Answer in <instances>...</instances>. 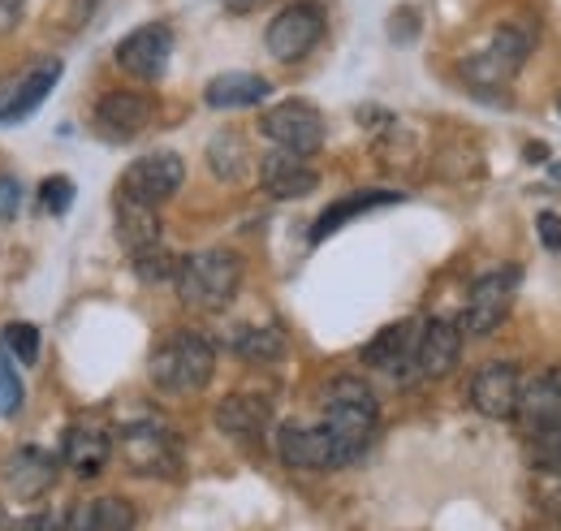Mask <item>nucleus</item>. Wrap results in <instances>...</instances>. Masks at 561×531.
<instances>
[{
    "mask_svg": "<svg viewBox=\"0 0 561 531\" xmlns=\"http://www.w3.org/2000/svg\"><path fill=\"white\" fill-rule=\"evenodd\" d=\"M18 406H22V381L9 363V354L0 350V415H18Z\"/></svg>",
    "mask_w": 561,
    "mask_h": 531,
    "instance_id": "31",
    "label": "nucleus"
},
{
    "mask_svg": "<svg viewBox=\"0 0 561 531\" xmlns=\"http://www.w3.org/2000/svg\"><path fill=\"white\" fill-rule=\"evenodd\" d=\"M151 113H156V104L139 91H108L95 104V131L108 143H126L151 126Z\"/></svg>",
    "mask_w": 561,
    "mask_h": 531,
    "instance_id": "15",
    "label": "nucleus"
},
{
    "mask_svg": "<svg viewBox=\"0 0 561 531\" xmlns=\"http://www.w3.org/2000/svg\"><path fill=\"white\" fill-rule=\"evenodd\" d=\"M462 359V329L454 320H423L420 350H415V372L423 381H440L458 368Z\"/></svg>",
    "mask_w": 561,
    "mask_h": 531,
    "instance_id": "16",
    "label": "nucleus"
},
{
    "mask_svg": "<svg viewBox=\"0 0 561 531\" xmlns=\"http://www.w3.org/2000/svg\"><path fill=\"white\" fill-rule=\"evenodd\" d=\"M553 173H558V182H561V165H553Z\"/></svg>",
    "mask_w": 561,
    "mask_h": 531,
    "instance_id": "38",
    "label": "nucleus"
},
{
    "mask_svg": "<svg viewBox=\"0 0 561 531\" xmlns=\"http://www.w3.org/2000/svg\"><path fill=\"white\" fill-rule=\"evenodd\" d=\"M324 428H329V437L337 441L346 466L358 463V459L367 454L376 428H380V402H376V394H371L363 381L337 376V381H329V389H324Z\"/></svg>",
    "mask_w": 561,
    "mask_h": 531,
    "instance_id": "1",
    "label": "nucleus"
},
{
    "mask_svg": "<svg viewBox=\"0 0 561 531\" xmlns=\"http://www.w3.org/2000/svg\"><path fill=\"white\" fill-rule=\"evenodd\" d=\"M531 432L558 428L561 423V368L536 372L523 389H518V410H514Z\"/></svg>",
    "mask_w": 561,
    "mask_h": 531,
    "instance_id": "18",
    "label": "nucleus"
},
{
    "mask_svg": "<svg viewBox=\"0 0 561 531\" xmlns=\"http://www.w3.org/2000/svg\"><path fill=\"white\" fill-rule=\"evenodd\" d=\"M324 26H329V22H324V9H320L316 0H294V4H285L277 18L268 22L264 44H268L273 61L294 66V61H302V57H311V53L320 48Z\"/></svg>",
    "mask_w": 561,
    "mask_h": 531,
    "instance_id": "5",
    "label": "nucleus"
},
{
    "mask_svg": "<svg viewBox=\"0 0 561 531\" xmlns=\"http://www.w3.org/2000/svg\"><path fill=\"white\" fill-rule=\"evenodd\" d=\"M22 22V0H0V31H13Z\"/></svg>",
    "mask_w": 561,
    "mask_h": 531,
    "instance_id": "36",
    "label": "nucleus"
},
{
    "mask_svg": "<svg viewBox=\"0 0 561 531\" xmlns=\"http://www.w3.org/2000/svg\"><path fill=\"white\" fill-rule=\"evenodd\" d=\"M527 57H531V35L523 26H501L480 57L462 61V74L476 87H501V82H510L523 69Z\"/></svg>",
    "mask_w": 561,
    "mask_h": 531,
    "instance_id": "10",
    "label": "nucleus"
},
{
    "mask_svg": "<svg viewBox=\"0 0 561 531\" xmlns=\"http://www.w3.org/2000/svg\"><path fill=\"white\" fill-rule=\"evenodd\" d=\"M70 203H73V182L70 178H48L44 187H39V207L48 212V216H66L70 212Z\"/></svg>",
    "mask_w": 561,
    "mask_h": 531,
    "instance_id": "30",
    "label": "nucleus"
},
{
    "mask_svg": "<svg viewBox=\"0 0 561 531\" xmlns=\"http://www.w3.org/2000/svg\"><path fill=\"white\" fill-rule=\"evenodd\" d=\"M211 372H216V346L195 329H173L147 359V376L164 394H199Z\"/></svg>",
    "mask_w": 561,
    "mask_h": 531,
    "instance_id": "2",
    "label": "nucleus"
},
{
    "mask_svg": "<svg viewBox=\"0 0 561 531\" xmlns=\"http://www.w3.org/2000/svg\"><path fill=\"white\" fill-rule=\"evenodd\" d=\"M260 182H264V191L273 195V200H302V195H311L316 187H320V173L302 160V156H294V151H273L264 165H260Z\"/></svg>",
    "mask_w": 561,
    "mask_h": 531,
    "instance_id": "19",
    "label": "nucleus"
},
{
    "mask_svg": "<svg viewBox=\"0 0 561 531\" xmlns=\"http://www.w3.org/2000/svg\"><path fill=\"white\" fill-rule=\"evenodd\" d=\"M61 82V61H39V66L31 69V74H22V82H18V91L0 104V126H13V122H26L48 95H53V87Z\"/></svg>",
    "mask_w": 561,
    "mask_h": 531,
    "instance_id": "20",
    "label": "nucleus"
},
{
    "mask_svg": "<svg viewBox=\"0 0 561 531\" xmlns=\"http://www.w3.org/2000/svg\"><path fill=\"white\" fill-rule=\"evenodd\" d=\"M518 389H523V376L514 363H484L476 376H471V406L484 415V419H514L518 410Z\"/></svg>",
    "mask_w": 561,
    "mask_h": 531,
    "instance_id": "14",
    "label": "nucleus"
},
{
    "mask_svg": "<svg viewBox=\"0 0 561 531\" xmlns=\"http://www.w3.org/2000/svg\"><path fill=\"white\" fill-rule=\"evenodd\" d=\"M135 506L126 497H95L91 506L78 510L73 531H135Z\"/></svg>",
    "mask_w": 561,
    "mask_h": 531,
    "instance_id": "25",
    "label": "nucleus"
},
{
    "mask_svg": "<svg viewBox=\"0 0 561 531\" xmlns=\"http://www.w3.org/2000/svg\"><path fill=\"white\" fill-rule=\"evenodd\" d=\"M182 182H186V165H182L178 151H147V156H139V160L122 173L117 195H122V200L147 203V207H160V203H169L182 191Z\"/></svg>",
    "mask_w": 561,
    "mask_h": 531,
    "instance_id": "6",
    "label": "nucleus"
},
{
    "mask_svg": "<svg viewBox=\"0 0 561 531\" xmlns=\"http://www.w3.org/2000/svg\"><path fill=\"white\" fill-rule=\"evenodd\" d=\"M4 354H18V363L39 359V329L35 325H9L4 329Z\"/></svg>",
    "mask_w": 561,
    "mask_h": 531,
    "instance_id": "28",
    "label": "nucleus"
},
{
    "mask_svg": "<svg viewBox=\"0 0 561 531\" xmlns=\"http://www.w3.org/2000/svg\"><path fill=\"white\" fill-rule=\"evenodd\" d=\"M260 131L277 143L280 151H294V156H316L324 147V117L316 104L307 100H285L277 109H268L260 117Z\"/></svg>",
    "mask_w": 561,
    "mask_h": 531,
    "instance_id": "7",
    "label": "nucleus"
},
{
    "mask_svg": "<svg viewBox=\"0 0 561 531\" xmlns=\"http://www.w3.org/2000/svg\"><path fill=\"white\" fill-rule=\"evenodd\" d=\"M61 459L78 471V475H100L108 459H113V437L108 428L100 423H73L66 432V445H61Z\"/></svg>",
    "mask_w": 561,
    "mask_h": 531,
    "instance_id": "21",
    "label": "nucleus"
},
{
    "mask_svg": "<svg viewBox=\"0 0 561 531\" xmlns=\"http://www.w3.org/2000/svg\"><path fill=\"white\" fill-rule=\"evenodd\" d=\"M558 113H561V100H558Z\"/></svg>",
    "mask_w": 561,
    "mask_h": 531,
    "instance_id": "39",
    "label": "nucleus"
},
{
    "mask_svg": "<svg viewBox=\"0 0 561 531\" xmlns=\"http://www.w3.org/2000/svg\"><path fill=\"white\" fill-rule=\"evenodd\" d=\"M420 325L423 320H402V325H389L380 329L367 346H363V363L393 376V381H407L415 372V350H420ZM420 376V372H415Z\"/></svg>",
    "mask_w": 561,
    "mask_h": 531,
    "instance_id": "13",
    "label": "nucleus"
},
{
    "mask_svg": "<svg viewBox=\"0 0 561 531\" xmlns=\"http://www.w3.org/2000/svg\"><path fill=\"white\" fill-rule=\"evenodd\" d=\"M173 281H178V298L191 312H225L242 285V260L225 247L195 251V256L178 260Z\"/></svg>",
    "mask_w": 561,
    "mask_h": 531,
    "instance_id": "3",
    "label": "nucleus"
},
{
    "mask_svg": "<svg viewBox=\"0 0 561 531\" xmlns=\"http://www.w3.org/2000/svg\"><path fill=\"white\" fill-rule=\"evenodd\" d=\"M135 272H139L147 285H156V281H173L178 260H173L164 247H156V251H142V256H135Z\"/></svg>",
    "mask_w": 561,
    "mask_h": 531,
    "instance_id": "29",
    "label": "nucleus"
},
{
    "mask_svg": "<svg viewBox=\"0 0 561 531\" xmlns=\"http://www.w3.org/2000/svg\"><path fill=\"white\" fill-rule=\"evenodd\" d=\"M389 35H393V44H415V35H420V13H415V9H398L393 22H389Z\"/></svg>",
    "mask_w": 561,
    "mask_h": 531,
    "instance_id": "33",
    "label": "nucleus"
},
{
    "mask_svg": "<svg viewBox=\"0 0 561 531\" xmlns=\"http://www.w3.org/2000/svg\"><path fill=\"white\" fill-rule=\"evenodd\" d=\"M229 346H233V354H242L247 363H280L285 350H289L285 332L273 329V325H264V329H233Z\"/></svg>",
    "mask_w": 561,
    "mask_h": 531,
    "instance_id": "26",
    "label": "nucleus"
},
{
    "mask_svg": "<svg viewBox=\"0 0 561 531\" xmlns=\"http://www.w3.org/2000/svg\"><path fill=\"white\" fill-rule=\"evenodd\" d=\"M216 428L242 445H260L264 432L273 428V402L260 394H229L216 406Z\"/></svg>",
    "mask_w": 561,
    "mask_h": 531,
    "instance_id": "17",
    "label": "nucleus"
},
{
    "mask_svg": "<svg viewBox=\"0 0 561 531\" xmlns=\"http://www.w3.org/2000/svg\"><path fill=\"white\" fill-rule=\"evenodd\" d=\"M225 9H233V13H247V9H251V0H225Z\"/></svg>",
    "mask_w": 561,
    "mask_h": 531,
    "instance_id": "37",
    "label": "nucleus"
},
{
    "mask_svg": "<svg viewBox=\"0 0 561 531\" xmlns=\"http://www.w3.org/2000/svg\"><path fill=\"white\" fill-rule=\"evenodd\" d=\"M113 450L122 454V463L130 466L135 475H147V479H169V475L182 471V437L156 415L130 419L117 432Z\"/></svg>",
    "mask_w": 561,
    "mask_h": 531,
    "instance_id": "4",
    "label": "nucleus"
},
{
    "mask_svg": "<svg viewBox=\"0 0 561 531\" xmlns=\"http://www.w3.org/2000/svg\"><path fill=\"white\" fill-rule=\"evenodd\" d=\"M536 234H540V242H545L549 251H558L561 256V216L558 212H540V216H536Z\"/></svg>",
    "mask_w": 561,
    "mask_h": 531,
    "instance_id": "35",
    "label": "nucleus"
},
{
    "mask_svg": "<svg viewBox=\"0 0 561 531\" xmlns=\"http://www.w3.org/2000/svg\"><path fill=\"white\" fill-rule=\"evenodd\" d=\"M160 234H164V225H160V212L156 207L117 195V238L130 251V260L142 256V251H156L160 247Z\"/></svg>",
    "mask_w": 561,
    "mask_h": 531,
    "instance_id": "23",
    "label": "nucleus"
},
{
    "mask_svg": "<svg viewBox=\"0 0 561 531\" xmlns=\"http://www.w3.org/2000/svg\"><path fill=\"white\" fill-rule=\"evenodd\" d=\"M518 268H492L484 272L476 285H471V298H467V312H462V329L476 332V337H489L492 329L505 325L510 307H514V294H518Z\"/></svg>",
    "mask_w": 561,
    "mask_h": 531,
    "instance_id": "8",
    "label": "nucleus"
},
{
    "mask_svg": "<svg viewBox=\"0 0 561 531\" xmlns=\"http://www.w3.org/2000/svg\"><path fill=\"white\" fill-rule=\"evenodd\" d=\"M57 471H61V454L39 450V445H22V450H9L4 454V463H0V488L13 501H39L57 484Z\"/></svg>",
    "mask_w": 561,
    "mask_h": 531,
    "instance_id": "9",
    "label": "nucleus"
},
{
    "mask_svg": "<svg viewBox=\"0 0 561 531\" xmlns=\"http://www.w3.org/2000/svg\"><path fill=\"white\" fill-rule=\"evenodd\" d=\"M277 454L280 463L298 466V471H337V466H346L337 441L329 437L324 423H311V428L307 423H280Z\"/></svg>",
    "mask_w": 561,
    "mask_h": 531,
    "instance_id": "11",
    "label": "nucleus"
},
{
    "mask_svg": "<svg viewBox=\"0 0 561 531\" xmlns=\"http://www.w3.org/2000/svg\"><path fill=\"white\" fill-rule=\"evenodd\" d=\"M531 450H536V463L549 466L553 475H561V423H558V428H545V432H536Z\"/></svg>",
    "mask_w": 561,
    "mask_h": 531,
    "instance_id": "32",
    "label": "nucleus"
},
{
    "mask_svg": "<svg viewBox=\"0 0 561 531\" xmlns=\"http://www.w3.org/2000/svg\"><path fill=\"white\" fill-rule=\"evenodd\" d=\"M273 95V82L268 78H260V74H247V69H233V74H216L208 82V91H204V100H208V109H251V104H260V100H268Z\"/></svg>",
    "mask_w": 561,
    "mask_h": 531,
    "instance_id": "22",
    "label": "nucleus"
},
{
    "mask_svg": "<svg viewBox=\"0 0 561 531\" xmlns=\"http://www.w3.org/2000/svg\"><path fill=\"white\" fill-rule=\"evenodd\" d=\"M208 160H211V173H216V178L238 182V178L247 173V143H242V134H233V131L216 134L208 147Z\"/></svg>",
    "mask_w": 561,
    "mask_h": 531,
    "instance_id": "27",
    "label": "nucleus"
},
{
    "mask_svg": "<svg viewBox=\"0 0 561 531\" xmlns=\"http://www.w3.org/2000/svg\"><path fill=\"white\" fill-rule=\"evenodd\" d=\"M169 57H173V31L164 22H147L117 44V66L139 82H156L169 69Z\"/></svg>",
    "mask_w": 561,
    "mask_h": 531,
    "instance_id": "12",
    "label": "nucleus"
},
{
    "mask_svg": "<svg viewBox=\"0 0 561 531\" xmlns=\"http://www.w3.org/2000/svg\"><path fill=\"white\" fill-rule=\"evenodd\" d=\"M389 203H402V195H398V191H354L346 200L329 203V207L316 216V225H311V242L333 238L342 225H351L354 216H363V212H371V207H389Z\"/></svg>",
    "mask_w": 561,
    "mask_h": 531,
    "instance_id": "24",
    "label": "nucleus"
},
{
    "mask_svg": "<svg viewBox=\"0 0 561 531\" xmlns=\"http://www.w3.org/2000/svg\"><path fill=\"white\" fill-rule=\"evenodd\" d=\"M22 212V182L0 173V221H13Z\"/></svg>",
    "mask_w": 561,
    "mask_h": 531,
    "instance_id": "34",
    "label": "nucleus"
}]
</instances>
